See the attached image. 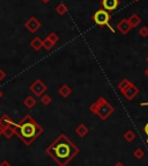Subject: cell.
Segmentation results:
<instances>
[{"mask_svg":"<svg viewBox=\"0 0 148 166\" xmlns=\"http://www.w3.org/2000/svg\"><path fill=\"white\" fill-rule=\"evenodd\" d=\"M109 20H110V15L107 10H97L94 14V21L99 26H108L109 28H111V26L109 25Z\"/></svg>","mask_w":148,"mask_h":166,"instance_id":"3957f363","label":"cell"},{"mask_svg":"<svg viewBox=\"0 0 148 166\" xmlns=\"http://www.w3.org/2000/svg\"><path fill=\"white\" fill-rule=\"evenodd\" d=\"M48 152H49V155L53 157V159L58 164L64 166L67 161L71 160L78 153V149L65 136H60L48 149Z\"/></svg>","mask_w":148,"mask_h":166,"instance_id":"6da1fadb","label":"cell"},{"mask_svg":"<svg viewBox=\"0 0 148 166\" xmlns=\"http://www.w3.org/2000/svg\"><path fill=\"white\" fill-rule=\"evenodd\" d=\"M145 131H146V134L148 135V123L146 124V126H145Z\"/></svg>","mask_w":148,"mask_h":166,"instance_id":"5b68a950","label":"cell"},{"mask_svg":"<svg viewBox=\"0 0 148 166\" xmlns=\"http://www.w3.org/2000/svg\"><path fill=\"white\" fill-rule=\"evenodd\" d=\"M102 5H103L104 10H114L118 6V0H103L102 1Z\"/></svg>","mask_w":148,"mask_h":166,"instance_id":"277c9868","label":"cell"},{"mask_svg":"<svg viewBox=\"0 0 148 166\" xmlns=\"http://www.w3.org/2000/svg\"><path fill=\"white\" fill-rule=\"evenodd\" d=\"M18 132L21 136L22 140H25V142L34 141V138L38 135L40 129L37 128V126L31 121H25L22 122L20 126L18 127Z\"/></svg>","mask_w":148,"mask_h":166,"instance_id":"7a4b0ae2","label":"cell"}]
</instances>
